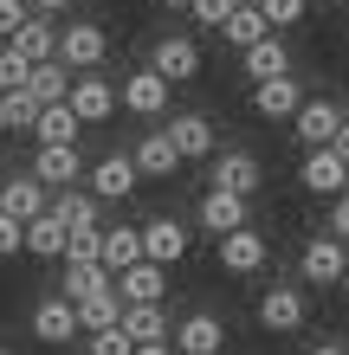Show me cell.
<instances>
[{"label": "cell", "instance_id": "obj_1", "mask_svg": "<svg viewBox=\"0 0 349 355\" xmlns=\"http://www.w3.org/2000/svg\"><path fill=\"white\" fill-rule=\"evenodd\" d=\"M110 58V33L97 26V19H78V26H58V65H65L71 78L97 71Z\"/></svg>", "mask_w": 349, "mask_h": 355}, {"label": "cell", "instance_id": "obj_2", "mask_svg": "<svg viewBox=\"0 0 349 355\" xmlns=\"http://www.w3.org/2000/svg\"><path fill=\"white\" fill-rule=\"evenodd\" d=\"M304 317H311V304H304L298 284H265V297H259V329H272V336H298Z\"/></svg>", "mask_w": 349, "mask_h": 355}, {"label": "cell", "instance_id": "obj_3", "mask_svg": "<svg viewBox=\"0 0 349 355\" xmlns=\"http://www.w3.org/2000/svg\"><path fill=\"white\" fill-rule=\"evenodd\" d=\"M33 336L46 343V349L78 343V336H85V329H78V304L58 297V291H52V297H39V304H33Z\"/></svg>", "mask_w": 349, "mask_h": 355}, {"label": "cell", "instance_id": "obj_4", "mask_svg": "<svg viewBox=\"0 0 349 355\" xmlns=\"http://www.w3.org/2000/svg\"><path fill=\"white\" fill-rule=\"evenodd\" d=\"M169 349L175 355H220V349H227V323H220L214 310H188V317L175 323Z\"/></svg>", "mask_w": 349, "mask_h": 355}, {"label": "cell", "instance_id": "obj_5", "mask_svg": "<svg viewBox=\"0 0 349 355\" xmlns=\"http://www.w3.org/2000/svg\"><path fill=\"white\" fill-rule=\"evenodd\" d=\"M298 181H304V194H317V200H343L349 194V162L337 149H311L304 168H298Z\"/></svg>", "mask_w": 349, "mask_h": 355}, {"label": "cell", "instance_id": "obj_6", "mask_svg": "<svg viewBox=\"0 0 349 355\" xmlns=\"http://www.w3.org/2000/svg\"><path fill=\"white\" fill-rule=\"evenodd\" d=\"M337 130H343V110H337L330 97H304V110L291 116V136L304 142V155H311V149H330Z\"/></svg>", "mask_w": 349, "mask_h": 355}, {"label": "cell", "instance_id": "obj_7", "mask_svg": "<svg viewBox=\"0 0 349 355\" xmlns=\"http://www.w3.org/2000/svg\"><path fill=\"white\" fill-rule=\"evenodd\" d=\"M169 91H175V85H162V78H155L149 65H142V71H130V78H123L117 103H123V110H130V116L155 123V116H169Z\"/></svg>", "mask_w": 349, "mask_h": 355}, {"label": "cell", "instance_id": "obj_8", "mask_svg": "<svg viewBox=\"0 0 349 355\" xmlns=\"http://www.w3.org/2000/svg\"><path fill=\"white\" fill-rule=\"evenodd\" d=\"M149 71L162 78V85H181V78H194L201 71V46L188 33H169V39H155V52H149Z\"/></svg>", "mask_w": 349, "mask_h": 355}, {"label": "cell", "instance_id": "obj_9", "mask_svg": "<svg viewBox=\"0 0 349 355\" xmlns=\"http://www.w3.org/2000/svg\"><path fill=\"white\" fill-rule=\"evenodd\" d=\"M71 116L78 123H110L117 116V85L110 78H97V71H85V78H71Z\"/></svg>", "mask_w": 349, "mask_h": 355}, {"label": "cell", "instance_id": "obj_10", "mask_svg": "<svg viewBox=\"0 0 349 355\" xmlns=\"http://www.w3.org/2000/svg\"><path fill=\"white\" fill-rule=\"evenodd\" d=\"M214 187H220V194H239V200H253L259 194V155H246V149H220L214 155V175H207Z\"/></svg>", "mask_w": 349, "mask_h": 355}, {"label": "cell", "instance_id": "obj_11", "mask_svg": "<svg viewBox=\"0 0 349 355\" xmlns=\"http://www.w3.org/2000/svg\"><path fill=\"white\" fill-rule=\"evenodd\" d=\"M0 214L33 226L39 214H52V187H39L33 175H7V187H0Z\"/></svg>", "mask_w": 349, "mask_h": 355}, {"label": "cell", "instance_id": "obj_12", "mask_svg": "<svg viewBox=\"0 0 349 355\" xmlns=\"http://www.w3.org/2000/svg\"><path fill=\"white\" fill-rule=\"evenodd\" d=\"M265 259H272V245H265V233H253V226H239V233L220 239V271H233V278L265 271Z\"/></svg>", "mask_w": 349, "mask_h": 355}, {"label": "cell", "instance_id": "obj_13", "mask_svg": "<svg viewBox=\"0 0 349 355\" xmlns=\"http://www.w3.org/2000/svg\"><path fill=\"white\" fill-rule=\"evenodd\" d=\"M298 271H304V284H343V271H349V252H343V239L317 233L311 245H304Z\"/></svg>", "mask_w": 349, "mask_h": 355}, {"label": "cell", "instance_id": "obj_14", "mask_svg": "<svg viewBox=\"0 0 349 355\" xmlns=\"http://www.w3.org/2000/svg\"><path fill=\"white\" fill-rule=\"evenodd\" d=\"M142 259H149V265H162V271H169V265H181V259H188V226H181V220H169V214H162V220H149V226H142Z\"/></svg>", "mask_w": 349, "mask_h": 355}, {"label": "cell", "instance_id": "obj_15", "mask_svg": "<svg viewBox=\"0 0 349 355\" xmlns=\"http://www.w3.org/2000/svg\"><path fill=\"white\" fill-rule=\"evenodd\" d=\"M136 162L123 155V149H110V155H97V168H91V194L97 200H130L136 194Z\"/></svg>", "mask_w": 349, "mask_h": 355}, {"label": "cell", "instance_id": "obj_16", "mask_svg": "<svg viewBox=\"0 0 349 355\" xmlns=\"http://www.w3.org/2000/svg\"><path fill=\"white\" fill-rule=\"evenodd\" d=\"M169 142H175V155H181V162H201V155H214L220 130H214L201 110H188V116H169Z\"/></svg>", "mask_w": 349, "mask_h": 355}, {"label": "cell", "instance_id": "obj_17", "mask_svg": "<svg viewBox=\"0 0 349 355\" xmlns=\"http://www.w3.org/2000/svg\"><path fill=\"white\" fill-rule=\"evenodd\" d=\"M130 162H136V175H142V181H169V175L181 168V155H175L169 130H149V136H142L136 149H130Z\"/></svg>", "mask_w": 349, "mask_h": 355}, {"label": "cell", "instance_id": "obj_18", "mask_svg": "<svg viewBox=\"0 0 349 355\" xmlns=\"http://www.w3.org/2000/svg\"><path fill=\"white\" fill-rule=\"evenodd\" d=\"M253 110L272 116V123H291L304 110V85L298 78H272V85H253Z\"/></svg>", "mask_w": 349, "mask_h": 355}, {"label": "cell", "instance_id": "obj_19", "mask_svg": "<svg viewBox=\"0 0 349 355\" xmlns=\"http://www.w3.org/2000/svg\"><path fill=\"white\" fill-rule=\"evenodd\" d=\"M33 181L65 194L71 181H85V155H78V149H39V155H33Z\"/></svg>", "mask_w": 349, "mask_h": 355}, {"label": "cell", "instance_id": "obj_20", "mask_svg": "<svg viewBox=\"0 0 349 355\" xmlns=\"http://www.w3.org/2000/svg\"><path fill=\"white\" fill-rule=\"evenodd\" d=\"M78 136H85V123L71 116V103H52V110H39V123H33L39 149H78Z\"/></svg>", "mask_w": 349, "mask_h": 355}, {"label": "cell", "instance_id": "obj_21", "mask_svg": "<svg viewBox=\"0 0 349 355\" xmlns=\"http://www.w3.org/2000/svg\"><path fill=\"white\" fill-rule=\"evenodd\" d=\"M123 336H130L136 349L142 343H169L175 323H169V310H162V304H123Z\"/></svg>", "mask_w": 349, "mask_h": 355}, {"label": "cell", "instance_id": "obj_22", "mask_svg": "<svg viewBox=\"0 0 349 355\" xmlns=\"http://www.w3.org/2000/svg\"><path fill=\"white\" fill-rule=\"evenodd\" d=\"M246 58V78H253V85H272V78H291V46H284V39L272 33V39H259L253 52H239Z\"/></svg>", "mask_w": 349, "mask_h": 355}, {"label": "cell", "instance_id": "obj_23", "mask_svg": "<svg viewBox=\"0 0 349 355\" xmlns=\"http://www.w3.org/2000/svg\"><path fill=\"white\" fill-rule=\"evenodd\" d=\"M162 291H169V271L162 265H130V271H117V297L123 304H162Z\"/></svg>", "mask_w": 349, "mask_h": 355}, {"label": "cell", "instance_id": "obj_24", "mask_svg": "<svg viewBox=\"0 0 349 355\" xmlns=\"http://www.w3.org/2000/svg\"><path fill=\"white\" fill-rule=\"evenodd\" d=\"M13 52L26 58V65H52V58H58V26H52L46 13H33L26 26L13 33Z\"/></svg>", "mask_w": 349, "mask_h": 355}, {"label": "cell", "instance_id": "obj_25", "mask_svg": "<svg viewBox=\"0 0 349 355\" xmlns=\"http://www.w3.org/2000/svg\"><path fill=\"white\" fill-rule=\"evenodd\" d=\"M201 226H207V233H239V226H253L246 220V200L239 194H220V187H207V194H201Z\"/></svg>", "mask_w": 349, "mask_h": 355}, {"label": "cell", "instance_id": "obj_26", "mask_svg": "<svg viewBox=\"0 0 349 355\" xmlns=\"http://www.w3.org/2000/svg\"><path fill=\"white\" fill-rule=\"evenodd\" d=\"M52 214L65 220L71 233H104V226H97V214H104V207H97L91 187H65V194H52Z\"/></svg>", "mask_w": 349, "mask_h": 355}, {"label": "cell", "instance_id": "obj_27", "mask_svg": "<svg viewBox=\"0 0 349 355\" xmlns=\"http://www.w3.org/2000/svg\"><path fill=\"white\" fill-rule=\"evenodd\" d=\"M117 278V271H130L142 265V226H104V259H97Z\"/></svg>", "mask_w": 349, "mask_h": 355}, {"label": "cell", "instance_id": "obj_28", "mask_svg": "<svg viewBox=\"0 0 349 355\" xmlns=\"http://www.w3.org/2000/svg\"><path fill=\"white\" fill-rule=\"evenodd\" d=\"M220 39H227V46H239V52H253L259 39H272V26H265V13H259V0H239L233 19L220 26Z\"/></svg>", "mask_w": 349, "mask_h": 355}, {"label": "cell", "instance_id": "obj_29", "mask_svg": "<svg viewBox=\"0 0 349 355\" xmlns=\"http://www.w3.org/2000/svg\"><path fill=\"white\" fill-rule=\"evenodd\" d=\"M65 239H71V226L58 220V214H39V220L26 226V252H33V259H65Z\"/></svg>", "mask_w": 349, "mask_h": 355}, {"label": "cell", "instance_id": "obj_30", "mask_svg": "<svg viewBox=\"0 0 349 355\" xmlns=\"http://www.w3.org/2000/svg\"><path fill=\"white\" fill-rule=\"evenodd\" d=\"M26 91H33V103H39V110H52V103H65V97H71V71L58 65V58H52V65H33Z\"/></svg>", "mask_w": 349, "mask_h": 355}, {"label": "cell", "instance_id": "obj_31", "mask_svg": "<svg viewBox=\"0 0 349 355\" xmlns=\"http://www.w3.org/2000/svg\"><path fill=\"white\" fill-rule=\"evenodd\" d=\"M117 323H123V297H117V284L78 304V329H85V336H97V329H117Z\"/></svg>", "mask_w": 349, "mask_h": 355}, {"label": "cell", "instance_id": "obj_32", "mask_svg": "<svg viewBox=\"0 0 349 355\" xmlns=\"http://www.w3.org/2000/svg\"><path fill=\"white\" fill-rule=\"evenodd\" d=\"M117 278L104 265H65V284H58V297H71V304H85V297H97V291H110Z\"/></svg>", "mask_w": 349, "mask_h": 355}, {"label": "cell", "instance_id": "obj_33", "mask_svg": "<svg viewBox=\"0 0 349 355\" xmlns=\"http://www.w3.org/2000/svg\"><path fill=\"white\" fill-rule=\"evenodd\" d=\"M0 103H7V136H13V130H33V123H39V103H33V91H7Z\"/></svg>", "mask_w": 349, "mask_h": 355}, {"label": "cell", "instance_id": "obj_34", "mask_svg": "<svg viewBox=\"0 0 349 355\" xmlns=\"http://www.w3.org/2000/svg\"><path fill=\"white\" fill-rule=\"evenodd\" d=\"M26 78H33V65L13 46H0V97H7V91H26Z\"/></svg>", "mask_w": 349, "mask_h": 355}, {"label": "cell", "instance_id": "obj_35", "mask_svg": "<svg viewBox=\"0 0 349 355\" xmlns=\"http://www.w3.org/2000/svg\"><path fill=\"white\" fill-rule=\"evenodd\" d=\"M104 259V233H71L65 239V265H97Z\"/></svg>", "mask_w": 349, "mask_h": 355}, {"label": "cell", "instance_id": "obj_36", "mask_svg": "<svg viewBox=\"0 0 349 355\" xmlns=\"http://www.w3.org/2000/svg\"><path fill=\"white\" fill-rule=\"evenodd\" d=\"M85 355H136V343L123 336V323H117V329H97V336H85Z\"/></svg>", "mask_w": 349, "mask_h": 355}, {"label": "cell", "instance_id": "obj_37", "mask_svg": "<svg viewBox=\"0 0 349 355\" xmlns=\"http://www.w3.org/2000/svg\"><path fill=\"white\" fill-rule=\"evenodd\" d=\"M259 13H265V26H298L304 0H259Z\"/></svg>", "mask_w": 349, "mask_h": 355}, {"label": "cell", "instance_id": "obj_38", "mask_svg": "<svg viewBox=\"0 0 349 355\" xmlns=\"http://www.w3.org/2000/svg\"><path fill=\"white\" fill-rule=\"evenodd\" d=\"M233 7H239V0H194V19H201V26H227V19H233Z\"/></svg>", "mask_w": 349, "mask_h": 355}, {"label": "cell", "instance_id": "obj_39", "mask_svg": "<svg viewBox=\"0 0 349 355\" xmlns=\"http://www.w3.org/2000/svg\"><path fill=\"white\" fill-rule=\"evenodd\" d=\"M26 19H33V7H19V0H0V39H7V46H13V33L26 26Z\"/></svg>", "mask_w": 349, "mask_h": 355}, {"label": "cell", "instance_id": "obj_40", "mask_svg": "<svg viewBox=\"0 0 349 355\" xmlns=\"http://www.w3.org/2000/svg\"><path fill=\"white\" fill-rule=\"evenodd\" d=\"M13 252H26V226L0 214V259H13Z\"/></svg>", "mask_w": 349, "mask_h": 355}, {"label": "cell", "instance_id": "obj_41", "mask_svg": "<svg viewBox=\"0 0 349 355\" xmlns=\"http://www.w3.org/2000/svg\"><path fill=\"white\" fill-rule=\"evenodd\" d=\"M330 239H343V245H349V194H343V200H330Z\"/></svg>", "mask_w": 349, "mask_h": 355}, {"label": "cell", "instance_id": "obj_42", "mask_svg": "<svg viewBox=\"0 0 349 355\" xmlns=\"http://www.w3.org/2000/svg\"><path fill=\"white\" fill-rule=\"evenodd\" d=\"M65 7H71V0H33V13H46V19H52V13H65Z\"/></svg>", "mask_w": 349, "mask_h": 355}, {"label": "cell", "instance_id": "obj_43", "mask_svg": "<svg viewBox=\"0 0 349 355\" xmlns=\"http://www.w3.org/2000/svg\"><path fill=\"white\" fill-rule=\"evenodd\" d=\"M136 355H175V349H169V343H142Z\"/></svg>", "mask_w": 349, "mask_h": 355}, {"label": "cell", "instance_id": "obj_44", "mask_svg": "<svg viewBox=\"0 0 349 355\" xmlns=\"http://www.w3.org/2000/svg\"><path fill=\"white\" fill-rule=\"evenodd\" d=\"M311 355H349V349H343V343H317Z\"/></svg>", "mask_w": 349, "mask_h": 355}, {"label": "cell", "instance_id": "obj_45", "mask_svg": "<svg viewBox=\"0 0 349 355\" xmlns=\"http://www.w3.org/2000/svg\"><path fill=\"white\" fill-rule=\"evenodd\" d=\"M162 7H175V13H188V7H194V0H162Z\"/></svg>", "mask_w": 349, "mask_h": 355}, {"label": "cell", "instance_id": "obj_46", "mask_svg": "<svg viewBox=\"0 0 349 355\" xmlns=\"http://www.w3.org/2000/svg\"><path fill=\"white\" fill-rule=\"evenodd\" d=\"M0 136H7V103H0Z\"/></svg>", "mask_w": 349, "mask_h": 355}, {"label": "cell", "instance_id": "obj_47", "mask_svg": "<svg viewBox=\"0 0 349 355\" xmlns=\"http://www.w3.org/2000/svg\"><path fill=\"white\" fill-rule=\"evenodd\" d=\"M337 291H343V297H349V271H343V284H337Z\"/></svg>", "mask_w": 349, "mask_h": 355}, {"label": "cell", "instance_id": "obj_48", "mask_svg": "<svg viewBox=\"0 0 349 355\" xmlns=\"http://www.w3.org/2000/svg\"><path fill=\"white\" fill-rule=\"evenodd\" d=\"M304 7H330V0H304Z\"/></svg>", "mask_w": 349, "mask_h": 355}, {"label": "cell", "instance_id": "obj_49", "mask_svg": "<svg viewBox=\"0 0 349 355\" xmlns=\"http://www.w3.org/2000/svg\"><path fill=\"white\" fill-rule=\"evenodd\" d=\"M19 7H33V0H19Z\"/></svg>", "mask_w": 349, "mask_h": 355}, {"label": "cell", "instance_id": "obj_50", "mask_svg": "<svg viewBox=\"0 0 349 355\" xmlns=\"http://www.w3.org/2000/svg\"><path fill=\"white\" fill-rule=\"evenodd\" d=\"M0 187H7V175H0Z\"/></svg>", "mask_w": 349, "mask_h": 355}, {"label": "cell", "instance_id": "obj_51", "mask_svg": "<svg viewBox=\"0 0 349 355\" xmlns=\"http://www.w3.org/2000/svg\"><path fill=\"white\" fill-rule=\"evenodd\" d=\"M0 355H13V349H0Z\"/></svg>", "mask_w": 349, "mask_h": 355}]
</instances>
